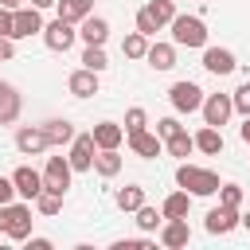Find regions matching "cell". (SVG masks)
<instances>
[{
  "mask_svg": "<svg viewBox=\"0 0 250 250\" xmlns=\"http://www.w3.org/2000/svg\"><path fill=\"white\" fill-rule=\"evenodd\" d=\"M31 203L23 199V203H0V234L4 238H12V242H23L27 234H31Z\"/></svg>",
  "mask_w": 250,
  "mask_h": 250,
  "instance_id": "obj_1",
  "label": "cell"
},
{
  "mask_svg": "<svg viewBox=\"0 0 250 250\" xmlns=\"http://www.w3.org/2000/svg\"><path fill=\"white\" fill-rule=\"evenodd\" d=\"M176 184L188 191V195H215L219 191V172H211V168H199V164H180L176 168Z\"/></svg>",
  "mask_w": 250,
  "mask_h": 250,
  "instance_id": "obj_2",
  "label": "cell"
},
{
  "mask_svg": "<svg viewBox=\"0 0 250 250\" xmlns=\"http://www.w3.org/2000/svg\"><path fill=\"white\" fill-rule=\"evenodd\" d=\"M172 43L176 47H207V23H203V16H172Z\"/></svg>",
  "mask_w": 250,
  "mask_h": 250,
  "instance_id": "obj_3",
  "label": "cell"
},
{
  "mask_svg": "<svg viewBox=\"0 0 250 250\" xmlns=\"http://www.w3.org/2000/svg\"><path fill=\"white\" fill-rule=\"evenodd\" d=\"M43 43H47V51H55V55H66L70 47H74V39H78V23H70V20H51V23H43Z\"/></svg>",
  "mask_w": 250,
  "mask_h": 250,
  "instance_id": "obj_4",
  "label": "cell"
},
{
  "mask_svg": "<svg viewBox=\"0 0 250 250\" xmlns=\"http://www.w3.org/2000/svg\"><path fill=\"white\" fill-rule=\"evenodd\" d=\"M70 176H74V168H70L66 156H47V164H43V191L66 195L70 191Z\"/></svg>",
  "mask_w": 250,
  "mask_h": 250,
  "instance_id": "obj_5",
  "label": "cell"
},
{
  "mask_svg": "<svg viewBox=\"0 0 250 250\" xmlns=\"http://www.w3.org/2000/svg\"><path fill=\"white\" fill-rule=\"evenodd\" d=\"M168 102H172V109L176 113H199V105H203V90L195 86V82H172V90H168Z\"/></svg>",
  "mask_w": 250,
  "mask_h": 250,
  "instance_id": "obj_6",
  "label": "cell"
},
{
  "mask_svg": "<svg viewBox=\"0 0 250 250\" xmlns=\"http://www.w3.org/2000/svg\"><path fill=\"white\" fill-rule=\"evenodd\" d=\"M199 113H203V125H215V129H223V125L234 117L230 94H203V105H199Z\"/></svg>",
  "mask_w": 250,
  "mask_h": 250,
  "instance_id": "obj_7",
  "label": "cell"
},
{
  "mask_svg": "<svg viewBox=\"0 0 250 250\" xmlns=\"http://www.w3.org/2000/svg\"><path fill=\"white\" fill-rule=\"evenodd\" d=\"M94 152H98L94 137H90V133H74L66 160H70V168H74V172H94Z\"/></svg>",
  "mask_w": 250,
  "mask_h": 250,
  "instance_id": "obj_8",
  "label": "cell"
},
{
  "mask_svg": "<svg viewBox=\"0 0 250 250\" xmlns=\"http://www.w3.org/2000/svg\"><path fill=\"white\" fill-rule=\"evenodd\" d=\"M39 31H43V16H39V8L23 4V8L12 12V39H31V35H39Z\"/></svg>",
  "mask_w": 250,
  "mask_h": 250,
  "instance_id": "obj_9",
  "label": "cell"
},
{
  "mask_svg": "<svg viewBox=\"0 0 250 250\" xmlns=\"http://www.w3.org/2000/svg\"><path fill=\"white\" fill-rule=\"evenodd\" d=\"M16 148H20L23 156H43V152L51 148V141H47L43 125H20V129H16Z\"/></svg>",
  "mask_w": 250,
  "mask_h": 250,
  "instance_id": "obj_10",
  "label": "cell"
},
{
  "mask_svg": "<svg viewBox=\"0 0 250 250\" xmlns=\"http://www.w3.org/2000/svg\"><path fill=\"white\" fill-rule=\"evenodd\" d=\"M203 70L223 78V74H234L238 70V59H234L230 47H203Z\"/></svg>",
  "mask_w": 250,
  "mask_h": 250,
  "instance_id": "obj_11",
  "label": "cell"
},
{
  "mask_svg": "<svg viewBox=\"0 0 250 250\" xmlns=\"http://www.w3.org/2000/svg\"><path fill=\"white\" fill-rule=\"evenodd\" d=\"M12 184H16V195L31 203V199L43 191V172H35L31 164H20V168L12 172Z\"/></svg>",
  "mask_w": 250,
  "mask_h": 250,
  "instance_id": "obj_12",
  "label": "cell"
},
{
  "mask_svg": "<svg viewBox=\"0 0 250 250\" xmlns=\"http://www.w3.org/2000/svg\"><path fill=\"white\" fill-rule=\"evenodd\" d=\"M238 215H242L238 207H223V203H219V207H211V211H207L203 230H207V234H230V230L238 227Z\"/></svg>",
  "mask_w": 250,
  "mask_h": 250,
  "instance_id": "obj_13",
  "label": "cell"
},
{
  "mask_svg": "<svg viewBox=\"0 0 250 250\" xmlns=\"http://www.w3.org/2000/svg\"><path fill=\"white\" fill-rule=\"evenodd\" d=\"M78 39H82L86 47H105V39H109V20L90 12V16L78 23Z\"/></svg>",
  "mask_w": 250,
  "mask_h": 250,
  "instance_id": "obj_14",
  "label": "cell"
},
{
  "mask_svg": "<svg viewBox=\"0 0 250 250\" xmlns=\"http://www.w3.org/2000/svg\"><path fill=\"white\" fill-rule=\"evenodd\" d=\"M191 242V227H188V219H164L160 223V246H168V250H184Z\"/></svg>",
  "mask_w": 250,
  "mask_h": 250,
  "instance_id": "obj_15",
  "label": "cell"
},
{
  "mask_svg": "<svg viewBox=\"0 0 250 250\" xmlns=\"http://www.w3.org/2000/svg\"><path fill=\"white\" fill-rule=\"evenodd\" d=\"M23 113V98L12 82H0V125H16Z\"/></svg>",
  "mask_w": 250,
  "mask_h": 250,
  "instance_id": "obj_16",
  "label": "cell"
},
{
  "mask_svg": "<svg viewBox=\"0 0 250 250\" xmlns=\"http://www.w3.org/2000/svg\"><path fill=\"white\" fill-rule=\"evenodd\" d=\"M125 141H129V148H133L141 160H156V156L164 152V141H160L156 133H148V129H141V133H129Z\"/></svg>",
  "mask_w": 250,
  "mask_h": 250,
  "instance_id": "obj_17",
  "label": "cell"
},
{
  "mask_svg": "<svg viewBox=\"0 0 250 250\" xmlns=\"http://www.w3.org/2000/svg\"><path fill=\"white\" fill-rule=\"evenodd\" d=\"M145 62H148L152 70H160V74H164V70H172V66H176V43H160V39H156V43H148Z\"/></svg>",
  "mask_w": 250,
  "mask_h": 250,
  "instance_id": "obj_18",
  "label": "cell"
},
{
  "mask_svg": "<svg viewBox=\"0 0 250 250\" xmlns=\"http://www.w3.org/2000/svg\"><path fill=\"white\" fill-rule=\"evenodd\" d=\"M66 90H70L74 98H94V94H98V74H94V70H86V66H78V70H70Z\"/></svg>",
  "mask_w": 250,
  "mask_h": 250,
  "instance_id": "obj_19",
  "label": "cell"
},
{
  "mask_svg": "<svg viewBox=\"0 0 250 250\" xmlns=\"http://www.w3.org/2000/svg\"><path fill=\"white\" fill-rule=\"evenodd\" d=\"M90 137H94V145H98V148H121L125 129H121L117 121H98V125L90 129Z\"/></svg>",
  "mask_w": 250,
  "mask_h": 250,
  "instance_id": "obj_20",
  "label": "cell"
},
{
  "mask_svg": "<svg viewBox=\"0 0 250 250\" xmlns=\"http://www.w3.org/2000/svg\"><path fill=\"white\" fill-rule=\"evenodd\" d=\"M191 141H195V152H203V156L223 152V129H215V125H199V133H191Z\"/></svg>",
  "mask_w": 250,
  "mask_h": 250,
  "instance_id": "obj_21",
  "label": "cell"
},
{
  "mask_svg": "<svg viewBox=\"0 0 250 250\" xmlns=\"http://www.w3.org/2000/svg\"><path fill=\"white\" fill-rule=\"evenodd\" d=\"M43 133H47L51 148H62V145L74 141V125H70L66 117H51V121H43Z\"/></svg>",
  "mask_w": 250,
  "mask_h": 250,
  "instance_id": "obj_22",
  "label": "cell"
},
{
  "mask_svg": "<svg viewBox=\"0 0 250 250\" xmlns=\"http://www.w3.org/2000/svg\"><path fill=\"white\" fill-rule=\"evenodd\" d=\"M188 211H191V195L184 188L172 191V195H164V203H160V215L164 219H188Z\"/></svg>",
  "mask_w": 250,
  "mask_h": 250,
  "instance_id": "obj_23",
  "label": "cell"
},
{
  "mask_svg": "<svg viewBox=\"0 0 250 250\" xmlns=\"http://www.w3.org/2000/svg\"><path fill=\"white\" fill-rule=\"evenodd\" d=\"M55 12H59V20L82 23V20L94 12V0H55Z\"/></svg>",
  "mask_w": 250,
  "mask_h": 250,
  "instance_id": "obj_24",
  "label": "cell"
},
{
  "mask_svg": "<svg viewBox=\"0 0 250 250\" xmlns=\"http://www.w3.org/2000/svg\"><path fill=\"white\" fill-rule=\"evenodd\" d=\"M94 172H98L102 180H113V176L121 172V156H117V148H98V152H94Z\"/></svg>",
  "mask_w": 250,
  "mask_h": 250,
  "instance_id": "obj_25",
  "label": "cell"
},
{
  "mask_svg": "<svg viewBox=\"0 0 250 250\" xmlns=\"http://www.w3.org/2000/svg\"><path fill=\"white\" fill-rule=\"evenodd\" d=\"M164 152H168V156H176V160H188V156L195 152V141H191V133H188V129L172 133V137L164 141Z\"/></svg>",
  "mask_w": 250,
  "mask_h": 250,
  "instance_id": "obj_26",
  "label": "cell"
},
{
  "mask_svg": "<svg viewBox=\"0 0 250 250\" xmlns=\"http://www.w3.org/2000/svg\"><path fill=\"white\" fill-rule=\"evenodd\" d=\"M113 203H117L121 211H137V207L145 203V188H141V184H125V188H117Z\"/></svg>",
  "mask_w": 250,
  "mask_h": 250,
  "instance_id": "obj_27",
  "label": "cell"
},
{
  "mask_svg": "<svg viewBox=\"0 0 250 250\" xmlns=\"http://www.w3.org/2000/svg\"><path fill=\"white\" fill-rule=\"evenodd\" d=\"M145 51H148V35L129 31V35L121 39V55H125V59H145Z\"/></svg>",
  "mask_w": 250,
  "mask_h": 250,
  "instance_id": "obj_28",
  "label": "cell"
},
{
  "mask_svg": "<svg viewBox=\"0 0 250 250\" xmlns=\"http://www.w3.org/2000/svg\"><path fill=\"white\" fill-rule=\"evenodd\" d=\"M145 12H148L160 27H168V23H172V16H176V0H148V4H145Z\"/></svg>",
  "mask_w": 250,
  "mask_h": 250,
  "instance_id": "obj_29",
  "label": "cell"
},
{
  "mask_svg": "<svg viewBox=\"0 0 250 250\" xmlns=\"http://www.w3.org/2000/svg\"><path fill=\"white\" fill-rule=\"evenodd\" d=\"M133 215H137V227H141L145 234H148V230H160V223H164V215H160L156 207H148V203H141Z\"/></svg>",
  "mask_w": 250,
  "mask_h": 250,
  "instance_id": "obj_30",
  "label": "cell"
},
{
  "mask_svg": "<svg viewBox=\"0 0 250 250\" xmlns=\"http://www.w3.org/2000/svg\"><path fill=\"white\" fill-rule=\"evenodd\" d=\"M82 66H86V70H94V74H102V70L109 66L105 47H86V51H82Z\"/></svg>",
  "mask_w": 250,
  "mask_h": 250,
  "instance_id": "obj_31",
  "label": "cell"
},
{
  "mask_svg": "<svg viewBox=\"0 0 250 250\" xmlns=\"http://www.w3.org/2000/svg\"><path fill=\"white\" fill-rule=\"evenodd\" d=\"M31 203H35V211H39V215H47V219L62 211V195H55V191H39Z\"/></svg>",
  "mask_w": 250,
  "mask_h": 250,
  "instance_id": "obj_32",
  "label": "cell"
},
{
  "mask_svg": "<svg viewBox=\"0 0 250 250\" xmlns=\"http://www.w3.org/2000/svg\"><path fill=\"white\" fill-rule=\"evenodd\" d=\"M215 195H219V203H223V207H238V211H242L246 191H242L238 184H219V191H215Z\"/></svg>",
  "mask_w": 250,
  "mask_h": 250,
  "instance_id": "obj_33",
  "label": "cell"
},
{
  "mask_svg": "<svg viewBox=\"0 0 250 250\" xmlns=\"http://www.w3.org/2000/svg\"><path fill=\"white\" fill-rule=\"evenodd\" d=\"M121 129H125V137H129V133H141V129H148V113H145L141 105L125 109V125H121Z\"/></svg>",
  "mask_w": 250,
  "mask_h": 250,
  "instance_id": "obj_34",
  "label": "cell"
},
{
  "mask_svg": "<svg viewBox=\"0 0 250 250\" xmlns=\"http://www.w3.org/2000/svg\"><path fill=\"white\" fill-rule=\"evenodd\" d=\"M230 105H234L238 117H250V82H242V86L230 94Z\"/></svg>",
  "mask_w": 250,
  "mask_h": 250,
  "instance_id": "obj_35",
  "label": "cell"
},
{
  "mask_svg": "<svg viewBox=\"0 0 250 250\" xmlns=\"http://www.w3.org/2000/svg\"><path fill=\"white\" fill-rule=\"evenodd\" d=\"M137 31H141V35H148V39H152V35H156V31H160V23H156V20H152V16H148V12H145V8H141V12H137Z\"/></svg>",
  "mask_w": 250,
  "mask_h": 250,
  "instance_id": "obj_36",
  "label": "cell"
},
{
  "mask_svg": "<svg viewBox=\"0 0 250 250\" xmlns=\"http://www.w3.org/2000/svg\"><path fill=\"white\" fill-rule=\"evenodd\" d=\"M180 129H184V125H180L176 117H160V121H156V137H160V141H168V137L180 133Z\"/></svg>",
  "mask_w": 250,
  "mask_h": 250,
  "instance_id": "obj_37",
  "label": "cell"
},
{
  "mask_svg": "<svg viewBox=\"0 0 250 250\" xmlns=\"http://www.w3.org/2000/svg\"><path fill=\"white\" fill-rule=\"evenodd\" d=\"M113 250H156V242H148V238H121V242H113Z\"/></svg>",
  "mask_w": 250,
  "mask_h": 250,
  "instance_id": "obj_38",
  "label": "cell"
},
{
  "mask_svg": "<svg viewBox=\"0 0 250 250\" xmlns=\"http://www.w3.org/2000/svg\"><path fill=\"white\" fill-rule=\"evenodd\" d=\"M16 199V184H12V176H0V203H12Z\"/></svg>",
  "mask_w": 250,
  "mask_h": 250,
  "instance_id": "obj_39",
  "label": "cell"
},
{
  "mask_svg": "<svg viewBox=\"0 0 250 250\" xmlns=\"http://www.w3.org/2000/svg\"><path fill=\"white\" fill-rule=\"evenodd\" d=\"M8 59H16V39L0 35V62H8Z\"/></svg>",
  "mask_w": 250,
  "mask_h": 250,
  "instance_id": "obj_40",
  "label": "cell"
},
{
  "mask_svg": "<svg viewBox=\"0 0 250 250\" xmlns=\"http://www.w3.org/2000/svg\"><path fill=\"white\" fill-rule=\"evenodd\" d=\"M23 242H27V250H51V246H55L51 238H39V234H27Z\"/></svg>",
  "mask_w": 250,
  "mask_h": 250,
  "instance_id": "obj_41",
  "label": "cell"
},
{
  "mask_svg": "<svg viewBox=\"0 0 250 250\" xmlns=\"http://www.w3.org/2000/svg\"><path fill=\"white\" fill-rule=\"evenodd\" d=\"M0 35L12 39V12H8V8H0Z\"/></svg>",
  "mask_w": 250,
  "mask_h": 250,
  "instance_id": "obj_42",
  "label": "cell"
},
{
  "mask_svg": "<svg viewBox=\"0 0 250 250\" xmlns=\"http://www.w3.org/2000/svg\"><path fill=\"white\" fill-rule=\"evenodd\" d=\"M238 137H242V145H250V117H242V125H238Z\"/></svg>",
  "mask_w": 250,
  "mask_h": 250,
  "instance_id": "obj_43",
  "label": "cell"
},
{
  "mask_svg": "<svg viewBox=\"0 0 250 250\" xmlns=\"http://www.w3.org/2000/svg\"><path fill=\"white\" fill-rule=\"evenodd\" d=\"M31 8H39V12H47V8H55V0H27Z\"/></svg>",
  "mask_w": 250,
  "mask_h": 250,
  "instance_id": "obj_44",
  "label": "cell"
},
{
  "mask_svg": "<svg viewBox=\"0 0 250 250\" xmlns=\"http://www.w3.org/2000/svg\"><path fill=\"white\" fill-rule=\"evenodd\" d=\"M0 8H8V12H16V8H23V0H0Z\"/></svg>",
  "mask_w": 250,
  "mask_h": 250,
  "instance_id": "obj_45",
  "label": "cell"
},
{
  "mask_svg": "<svg viewBox=\"0 0 250 250\" xmlns=\"http://www.w3.org/2000/svg\"><path fill=\"white\" fill-rule=\"evenodd\" d=\"M238 227H246V230H250V211H246V215H238Z\"/></svg>",
  "mask_w": 250,
  "mask_h": 250,
  "instance_id": "obj_46",
  "label": "cell"
}]
</instances>
